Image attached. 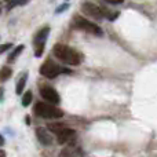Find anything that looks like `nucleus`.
Here are the masks:
<instances>
[{
	"instance_id": "7",
	"label": "nucleus",
	"mask_w": 157,
	"mask_h": 157,
	"mask_svg": "<svg viewBox=\"0 0 157 157\" xmlns=\"http://www.w3.org/2000/svg\"><path fill=\"white\" fill-rule=\"evenodd\" d=\"M40 94L47 102L52 103V105H58V103L61 102L59 94H58L52 87H43V88L40 90Z\"/></svg>"
},
{
	"instance_id": "6",
	"label": "nucleus",
	"mask_w": 157,
	"mask_h": 157,
	"mask_svg": "<svg viewBox=\"0 0 157 157\" xmlns=\"http://www.w3.org/2000/svg\"><path fill=\"white\" fill-rule=\"evenodd\" d=\"M81 11H83L86 15L88 17H94V18L97 19H102L103 17H105V13H103V10L99 7V6L94 4V3H84L83 6H81Z\"/></svg>"
},
{
	"instance_id": "1",
	"label": "nucleus",
	"mask_w": 157,
	"mask_h": 157,
	"mask_svg": "<svg viewBox=\"0 0 157 157\" xmlns=\"http://www.w3.org/2000/svg\"><path fill=\"white\" fill-rule=\"evenodd\" d=\"M52 52L58 59L68 63V65L77 66L81 62V55L76 50H73L69 46H65V44H55L54 48H52Z\"/></svg>"
},
{
	"instance_id": "13",
	"label": "nucleus",
	"mask_w": 157,
	"mask_h": 157,
	"mask_svg": "<svg viewBox=\"0 0 157 157\" xmlns=\"http://www.w3.org/2000/svg\"><path fill=\"white\" fill-rule=\"evenodd\" d=\"M24 48H25L24 44H19L18 47H15V48H14V51L11 52L10 55H8V62H14V61H15V58L18 57V55L21 54L22 51H24Z\"/></svg>"
},
{
	"instance_id": "16",
	"label": "nucleus",
	"mask_w": 157,
	"mask_h": 157,
	"mask_svg": "<svg viewBox=\"0 0 157 157\" xmlns=\"http://www.w3.org/2000/svg\"><path fill=\"white\" fill-rule=\"evenodd\" d=\"M32 99H33V94L30 91H26L24 94V98H22V106H24V108L29 106L30 102H32Z\"/></svg>"
},
{
	"instance_id": "22",
	"label": "nucleus",
	"mask_w": 157,
	"mask_h": 157,
	"mask_svg": "<svg viewBox=\"0 0 157 157\" xmlns=\"http://www.w3.org/2000/svg\"><path fill=\"white\" fill-rule=\"evenodd\" d=\"M0 157H6V152L2 150V149H0Z\"/></svg>"
},
{
	"instance_id": "12",
	"label": "nucleus",
	"mask_w": 157,
	"mask_h": 157,
	"mask_svg": "<svg viewBox=\"0 0 157 157\" xmlns=\"http://www.w3.org/2000/svg\"><path fill=\"white\" fill-rule=\"evenodd\" d=\"M47 127H48V130L51 131V132H54L55 135H58L59 132H62V131L65 130L66 125H63V124H58V123H52V124H48Z\"/></svg>"
},
{
	"instance_id": "21",
	"label": "nucleus",
	"mask_w": 157,
	"mask_h": 157,
	"mask_svg": "<svg viewBox=\"0 0 157 157\" xmlns=\"http://www.w3.org/2000/svg\"><path fill=\"white\" fill-rule=\"evenodd\" d=\"M3 92H4V91H3V88L0 87V102H2V99H3Z\"/></svg>"
},
{
	"instance_id": "17",
	"label": "nucleus",
	"mask_w": 157,
	"mask_h": 157,
	"mask_svg": "<svg viewBox=\"0 0 157 157\" xmlns=\"http://www.w3.org/2000/svg\"><path fill=\"white\" fill-rule=\"evenodd\" d=\"M11 47H13V44H11V43L2 44V46H0V54H3V52H6V51H7V50H10Z\"/></svg>"
},
{
	"instance_id": "11",
	"label": "nucleus",
	"mask_w": 157,
	"mask_h": 157,
	"mask_svg": "<svg viewBox=\"0 0 157 157\" xmlns=\"http://www.w3.org/2000/svg\"><path fill=\"white\" fill-rule=\"evenodd\" d=\"M11 75H13L11 68H8V66H3V68L0 69V81H7L8 78L11 77Z\"/></svg>"
},
{
	"instance_id": "5",
	"label": "nucleus",
	"mask_w": 157,
	"mask_h": 157,
	"mask_svg": "<svg viewBox=\"0 0 157 157\" xmlns=\"http://www.w3.org/2000/svg\"><path fill=\"white\" fill-rule=\"evenodd\" d=\"M61 72H62L61 66L57 65L55 62H52L51 59H47L46 62L40 66V73L47 78H55Z\"/></svg>"
},
{
	"instance_id": "19",
	"label": "nucleus",
	"mask_w": 157,
	"mask_h": 157,
	"mask_svg": "<svg viewBox=\"0 0 157 157\" xmlns=\"http://www.w3.org/2000/svg\"><path fill=\"white\" fill-rule=\"evenodd\" d=\"M105 2L110 3V4H120V3H123L124 0H105Z\"/></svg>"
},
{
	"instance_id": "2",
	"label": "nucleus",
	"mask_w": 157,
	"mask_h": 157,
	"mask_svg": "<svg viewBox=\"0 0 157 157\" xmlns=\"http://www.w3.org/2000/svg\"><path fill=\"white\" fill-rule=\"evenodd\" d=\"M35 113L41 119H61L63 116V112L50 102H37L35 105Z\"/></svg>"
},
{
	"instance_id": "14",
	"label": "nucleus",
	"mask_w": 157,
	"mask_h": 157,
	"mask_svg": "<svg viewBox=\"0 0 157 157\" xmlns=\"http://www.w3.org/2000/svg\"><path fill=\"white\" fill-rule=\"evenodd\" d=\"M78 155V150L75 149V147H66L61 152L59 157H76Z\"/></svg>"
},
{
	"instance_id": "18",
	"label": "nucleus",
	"mask_w": 157,
	"mask_h": 157,
	"mask_svg": "<svg viewBox=\"0 0 157 157\" xmlns=\"http://www.w3.org/2000/svg\"><path fill=\"white\" fill-rule=\"evenodd\" d=\"M66 8H68V4H62L61 7L57 8V14H58V13H62V11H65Z\"/></svg>"
},
{
	"instance_id": "23",
	"label": "nucleus",
	"mask_w": 157,
	"mask_h": 157,
	"mask_svg": "<svg viewBox=\"0 0 157 157\" xmlns=\"http://www.w3.org/2000/svg\"><path fill=\"white\" fill-rule=\"evenodd\" d=\"M0 11H2V8H0Z\"/></svg>"
},
{
	"instance_id": "8",
	"label": "nucleus",
	"mask_w": 157,
	"mask_h": 157,
	"mask_svg": "<svg viewBox=\"0 0 157 157\" xmlns=\"http://www.w3.org/2000/svg\"><path fill=\"white\" fill-rule=\"evenodd\" d=\"M36 136H37V141L40 142L44 146H50L52 144V138L48 134V131L44 130V128H37L36 130Z\"/></svg>"
},
{
	"instance_id": "20",
	"label": "nucleus",
	"mask_w": 157,
	"mask_h": 157,
	"mask_svg": "<svg viewBox=\"0 0 157 157\" xmlns=\"http://www.w3.org/2000/svg\"><path fill=\"white\" fill-rule=\"evenodd\" d=\"M4 138H3V135H2V134H0V146H3V145H4Z\"/></svg>"
},
{
	"instance_id": "4",
	"label": "nucleus",
	"mask_w": 157,
	"mask_h": 157,
	"mask_svg": "<svg viewBox=\"0 0 157 157\" xmlns=\"http://www.w3.org/2000/svg\"><path fill=\"white\" fill-rule=\"evenodd\" d=\"M48 33H50V28L48 26H44L43 29L39 30V33L36 35L35 37V44H36V51H35V57H41L44 52V46H46V40L48 37Z\"/></svg>"
},
{
	"instance_id": "9",
	"label": "nucleus",
	"mask_w": 157,
	"mask_h": 157,
	"mask_svg": "<svg viewBox=\"0 0 157 157\" xmlns=\"http://www.w3.org/2000/svg\"><path fill=\"white\" fill-rule=\"evenodd\" d=\"M76 135V131L75 130H72V128H69V127H66L65 130L62 131V132H59L57 135V138H58V144H61V145H63V144H66V142H69L73 136Z\"/></svg>"
},
{
	"instance_id": "3",
	"label": "nucleus",
	"mask_w": 157,
	"mask_h": 157,
	"mask_svg": "<svg viewBox=\"0 0 157 157\" xmlns=\"http://www.w3.org/2000/svg\"><path fill=\"white\" fill-rule=\"evenodd\" d=\"M73 26L80 30H84V32L92 33V35H97V36L102 35V30H101V28L98 25H95L94 22L88 21V19H86L84 17H80V15H75Z\"/></svg>"
},
{
	"instance_id": "10",
	"label": "nucleus",
	"mask_w": 157,
	"mask_h": 157,
	"mask_svg": "<svg viewBox=\"0 0 157 157\" xmlns=\"http://www.w3.org/2000/svg\"><path fill=\"white\" fill-rule=\"evenodd\" d=\"M26 80H28V73L25 72V73H22V76L18 78V81H17V87H15L17 94H22V91H24V88H25V84H26Z\"/></svg>"
},
{
	"instance_id": "15",
	"label": "nucleus",
	"mask_w": 157,
	"mask_h": 157,
	"mask_svg": "<svg viewBox=\"0 0 157 157\" xmlns=\"http://www.w3.org/2000/svg\"><path fill=\"white\" fill-rule=\"evenodd\" d=\"M28 2H29V0H6L8 10H11V8L17 7V6H25Z\"/></svg>"
}]
</instances>
